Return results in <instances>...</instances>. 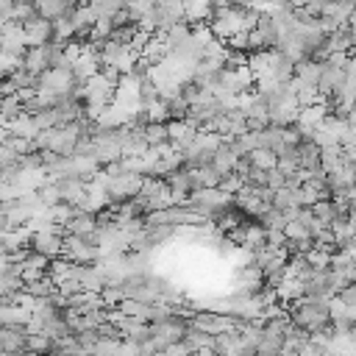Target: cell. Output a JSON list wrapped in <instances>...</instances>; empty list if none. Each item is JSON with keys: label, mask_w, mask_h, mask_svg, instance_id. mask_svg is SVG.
Instances as JSON below:
<instances>
[{"label": "cell", "mask_w": 356, "mask_h": 356, "mask_svg": "<svg viewBox=\"0 0 356 356\" xmlns=\"http://www.w3.org/2000/svg\"><path fill=\"white\" fill-rule=\"evenodd\" d=\"M26 34H28V45H31V48L50 45V42H53V20H48V17H37L34 23H28V26H26Z\"/></svg>", "instance_id": "6da1fadb"}, {"label": "cell", "mask_w": 356, "mask_h": 356, "mask_svg": "<svg viewBox=\"0 0 356 356\" xmlns=\"http://www.w3.org/2000/svg\"><path fill=\"white\" fill-rule=\"evenodd\" d=\"M240 159H243V153L234 148V142H231V140H225V142L217 148V153H214V167L225 176V173H234V170H236Z\"/></svg>", "instance_id": "7a4b0ae2"}, {"label": "cell", "mask_w": 356, "mask_h": 356, "mask_svg": "<svg viewBox=\"0 0 356 356\" xmlns=\"http://www.w3.org/2000/svg\"><path fill=\"white\" fill-rule=\"evenodd\" d=\"M184 9H187V23L198 26L214 17V0H184Z\"/></svg>", "instance_id": "3957f363"}, {"label": "cell", "mask_w": 356, "mask_h": 356, "mask_svg": "<svg viewBox=\"0 0 356 356\" xmlns=\"http://www.w3.org/2000/svg\"><path fill=\"white\" fill-rule=\"evenodd\" d=\"M67 231H70V234H75V236H92V234L97 231V214L78 209V214L67 223Z\"/></svg>", "instance_id": "277c9868"}, {"label": "cell", "mask_w": 356, "mask_h": 356, "mask_svg": "<svg viewBox=\"0 0 356 356\" xmlns=\"http://www.w3.org/2000/svg\"><path fill=\"white\" fill-rule=\"evenodd\" d=\"M26 70H31L34 75H42V73H48L50 70V53H48V45H42V48H28V53H26Z\"/></svg>", "instance_id": "5b68a950"}, {"label": "cell", "mask_w": 356, "mask_h": 356, "mask_svg": "<svg viewBox=\"0 0 356 356\" xmlns=\"http://www.w3.org/2000/svg\"><path fill=\"white\" fill-rule=\"evenodd\" d=\"M26 350L34 353V356H48V353L53 350V334H48V331H34V334H28Z\"/></svg>", "instance_id": "8992f818"}, {"label": "cell", "mask_w": 356, "mask_h": 356, "mask_svg": "<svg viewBox=\"0 0 356 356\" xmlns=\"http://www.w3.org/2000/svg\"><path fill=\"white\" fill-rule=\"evenodd\" d=\"M248 162H251V167L273 170V167H279V153H273V151H268V148H256V151L248 153Z\"/></svg>", "instance_id": "52a82bcc"}, {"label": "cell", "mask_w": 356, "mask_h": 356, "mask_svg": "<svg viewBox=\"0 0 356 356\" xmlns=\"http://www.w3.org/2000/svg\"><path fill=\"white\" fill-rule=\"evenodd\" d=\"M145 140H148L151 148L167 145V142H170V129H167V123H151V126L145 129Z\"/></svg>", "instance_id": "ba28073f"}, {"label": "cell", "mask_w": 356, "mask_h": 356, "mask_svg": "<svg viewBox=\"0 0 356 356\" xmlns=\"http://www.w3.org/2000/svg\"><path fill=\"white\" fill-rule=\"evenodd\" d=\"M342 156H345L342 145H331V148H323V153H320L323 170H326V173H337V170L342 167Z\"/></svg>", "instance_id": "9c48e42d"}, {"label": "cell", "mask_w": 356, "mask_h": 356, "mask_svg": "<svg viewBox=\"0 0 356 356\" xmlns=\"http://www.w3.org/2000/svg\"><path fill=\"white\" fill-rule=\"evenodd\" d=\"M312 209H315L317 220H323L326 225H331V223L337 220V214H339V206H337V200H334V198H320Z\"/></svg>", "instance_id": "30bf717a"}, {"label": "cell", "mask_w": 356, "mask_h": 356, "mask_svg": "<svg viewBox=\"0 0 356 356\" xmlns=\"http://www.w3.org/2000/svg\"><path fill=\"white\" fill-rule=\"evenodd\" d=\"M259 220H262V225H265L268 231H284V228H287V214H284L281 209H276V206H273L265 217H259Z\"/></svg>", "instance_id": "8fae6325"}, {"label": "cell", "mask_w": 356, "mask_h": 356, "mask_svg": "<svg viewBox=\"0 0 356 356\" xmlns=\"http://www.w3.org/2000/svg\"><path fill=\"white\" fill-rule=\"evenodd\" d=\"M284 231H287V236H290L292 243H306V240H315V236H312V231H309L303 223H298V220H290Z\"/></svg>", "instance_id": "7c38bea8"}, {"label": "cell", "mask_w": 356, "mask_h": 356, "mask_svg": "<svg viewBox=\"0 0 356 356\" xmlns=\"http://www.w3.org/2000/svg\"><path fill=\"white\" fill-rule=\"evenodd\" d=\"M220 187L225 189V192H231V195H236V192H240L243 187H245V176H240V173H225L223 176V181H220Z\"/></svg>", "instance_id": "4fadbf2b"}, {"label": "cell", "mask_w": 356, "mask_h": 356, "mask_svg": "<svg viewBox=\"0 0 356 356\" xmlns=\"http://www.w3.org/2000/svg\"><path fill=\"white\" fill-rule=\"evenodd\" d=\"M245 184H248V187H254V189H265V187H268V170H262V167H251V170L245 173Z\"/></svg>", "instance_id": "5bb4252c"}, {"label": "cell", "mask_w": 356, "mask_h": 356, "mask_svg": "<svg viewBox=\"0 0 356 356\" xmlns=\"http://www.w3.org/2000/svg\"><path fill=\"white\" fill-rule=\"evenodd\" d=\"M268 187H270V189H276V192H279V189H284V187H287V173H281L279 167L268 170Z\"/></svg>", "instance_id": "9a60e30c"}, {"label": "cell", "mask_w": 356, "mask_h": 356, "mask_svg": "<svg viewBox=\"0 0 356 356\" xmlns=\"http://www.w3.org/2000/svg\"><path fill=\"white\" fill-rule=\"evenodd\" d=\"M345 306H356V284H348L345 290H339V295H337Z\"/></svg>", "instance_id": "2e32d148"}, {"label": "cell", "mask_w": 356, "mask_h": 356, "mask_svg": "<svg viewBox=\"0 0 356 356\" xmlns=\"http://www.w3.org/2000/svg\"><path fill=\"white\" fill-rule=\"evenodd\" d=\"M48 356H70V353H67V350H50Z\"/></svg>", "instance_id": "e0dca14e"}, {"label": "cell", "mask_w": 356, "mask_h": 356, "mask_svg": "<svg viewBox=\"0 0 356 356\" xmlns=\"http://www.w3.org/2000/svg\"><path fill=\"white\" fill-rule=\"evenodd\" d=\"M256 356H262V353H256Z\"/></svg>", "instance_id": "ac0fdd59"}]
</instances>
